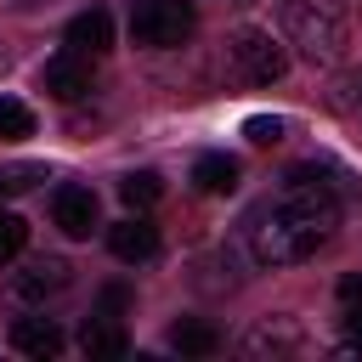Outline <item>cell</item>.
<instances>
[{
  "mask_svg": "<svg viewBox=\"0 0 362 362\" xmlns=\"http://www.w3.org/2000/svg\"><path fill=\"white\" fill-rule=\"evenodd\" d=\"M339 215H345V204H339V187L328 181V170L294 164L283 175V192L266 209H255L249 249L260 266H300L339 232Z\"/></svg>",
  "mask_w": 362,
  "mask_h": 362,
  "instance_id": "cell-1",
  "label": "cell"
},
{
  "mask_svg": "<svg viewBox=\"0 0 362 362\" xmlns=\"http://www.w3.org/2000/svg\"><path fill=\"white\" fill-rule=\"evenodd\" d=\"M283 34L305 62H334L345 45V23L322 6V0H283Z\"/></svg>",
  "mask_w": 362,
  "mask_h": 362,
  "instance_id": "cell-2",
  "label": "cell"
},
{
  "mask_svg": "<svg viewBox=\"0 0 362 362\" xmlns=\"http://www.w3.org/2000/svg\"><path fill=\"white\" fill-rule=\"evenodd\" d=\"M198 28V11L187 0H130V40L147 51H175Z\"/></svg>",
  "mask_w": 362,
  "mask_h": 362,
  "instance_id": "cell-3",
  "label": "cell"
},
{
  "mask_svg": "<svg viewBox=\"0 0 362 362\" xmlns=\"http://www.w3.org/2000/svg\"><path fill=\"white\" fill-rule=\"evenodd\" d=\"M226 62H232V79H243V85H277L288 74V57L266 28H238L226 45Z\"/></svg>",
  "mask_w": 362,
  "mask_h": 362,
  "instance_id": "cell-4",
  "label": "cell"
},
{
  "mask_svg": "<svg viewBox=\"0 0 362 362\" xmlns=\"http://www.w3.org/2000/svg\"><path fill=\"white\" fill-rule=\"evenodd\" d=\"M68 283H74V272H68L62 255H34V260H23V266L6 277V300L23 305V311H40L45 300L68 294Z\"/></svg>",
  "mask_w": 362,
  "mask_h": 362,
  "instance_id": "cell-5",
  "label": "cell"
},
{
  "mask_svg": "<svg viewBox=\"0 0 362 362\" xmlns=\"http://www.w3.org/2000/svg\"><path fill=\"white\" fill-rule=\"evenodd\" d=\"M305 351V328L294 317H260L249 334H243V356L266 362V356H300Z\"/></svg>",
  "mask_w": 362,
  "mask_h": 362,
  "instance_id": "cell-6",
  "label": "cell"
},
{
  "mask_svg": "<svg viewBox=\"0 0 362 362\" xmlns=\"http://www.w3.org/2000/svg\"><path fill=\"white\" fill-rule=\"evenodd\" d=\"M107 249H113V260L141 266V260H153V255H158V226L136 209V215H124L119 226H107Z\"/></svg>",
  "mask_w": 362,
  "mask_h": 362,
  "instance_id": "cell-7",
  "label": "cell"
},
{
  "mask_svg": "<svg viewBox=\"0 0 362 362\" xmlns=\"http://www.w3.org/2000/svg\"><path fill=\"white\" fill-rule=\"evenodd\" d=\"M51 221H57L68 238H90V226H96V192L62 181V187L51 192Z\"/></svg>",
  "mask_w": 362,
  "mask_h": 362,
  "instance_id": "cell-8",
  "label": "cell"
},
{
  "mask_svg": "<svg viewBox=\"0 0 362 362\" xmlns=\"http://www.w3.org/2000/svg\"><path fill=\"white\" fill-rule=\"evenodd\" d=\"M40 85H45L57 102H79V96L90 90V62H85L79 51H62V57H51V62L40 68Z\"/></svg>",
  "mask_w": 362,
  "mask_h": 362,
  "instance_id": "cell-9",
  "label": "cell"
},
{
  "mask_svg": "<svg viewBox=\"0 0 362 362\" xmlns=\"http://www.w3.org/2000/svg\"><path fill=\"white\" fill-rule=\"evenodd\" d=\"M11 351L34 356V362H51V356L62 351V328H57L51 317H17V322H11Z\"/></svg>",
  "mask_w": 362,
  "mask_h": 362,
  "instance_id": "cell-10",
  "label": "cell"
},
{
  "mask_svg": "<svg viewBox=\"0 0 362 362\" xmlns=\"http://www.w3.org/2000/svg\"><path fill=\"white\" fill-rule=\"evenodd\" d=\"M107 45H113V17H107L102 6L79 11V17L68 23V51H79V57H102Z\"/></svg>",
  "mask_w": 362,
  "mask_h": 362,
  "instance_id": "cell-11",
  "label": "cell"
},
{
  "mask_svg": "<svg viewBox=\"0 0 362 362\" xmlns=\"http://www.w3.org/2000/svg\"><path fill=\"white\" fill-rule=\"evenodd\" d=\"M238 158H226V153H204L198 164H192V187L204 192V198H226V192H238Z\"/></svg>",
  "mask_w": 362,
  "mask_h": 362,
  "instance_id": "cell-12",
  "label": "cell"
},
{
  "mask_svg": "<svg viewBox=\"0 0 362 362\" xmlns=\"http://www.w3.org/2000/svg\"><path fill=\"white\" fill-rule=\"evenodd\" d=\"M170 345H175L181 356H215V351H221V334H215L209 322H198V317H181V322L170 328Z\"/></svg>",
  "mask_w": 362,
  "mask_h": 362,
  "instance_id": "cell-13",
  "label": "cell"
},
{
  "mask_svg": "<svg viewBox=\"0 0 362 362\" xmlns=\"http://www.w3.org/2000/svg\"><path fill=\"white\" fill-rule=\"evenodd\" d=\"M79 351L85 356H124V328L113 317H90L79 328Z\"/></svg>",
  "mask_w": 362,
  "mask_h": 362,
  "instance_id": "cell-14",
  "label": "cell"
},
{
  "mask_svg": "<svg viewBox=\"0 0 362 362\" xmlns=\"http://www.w3.org/2000/svg\"><path fill=\"white\" fill-rule=\"evenodd\" d=\"M158 192H164V181H158L153 170H130V175L119 181V198H124L130 209H147V204H158Z\"/></svg>",
  "mask_w": 362,
  "mask_h": 362,
  "instance_id": "cell-15",
  "label": "cell"
},
{
  "mask_svg": "<svg viewBox=\"0 0 362 362\" xmlns=\"http://www.w3.org/2000/svg\"><path fill=\"white\" fill-rule=\"evenodd\" d=\"M23 136H34V113H28V102L0 96V141H23Z\"/></svg>",
  "mask_w": 362,
  "mask_h": 362,
  "instance_id": "cell-16",
  "label": "cell"
},
{
  "mask_svg": "<svg viewBox=\"0 0 362 362\" xmlns=\"http://www.w3.org/2000/svg\"><path fill=\"white\" fill-rule=\"evenodd\" d=\"M45 181V164H0V198H17Z\"/></svg>",
  "mask_w": 362,
  "mask_h": 362,
  "instance_id": "cell-17",
  "label": "cell"
},
{
  "mask_svg": "<svg viewBox=\"0 0 362 362\" xmlns=\"http://www.w3.org/2000/svg\"><path fill=\"white\" fill-rule=\"evenodd\" d=\"M328 102H334V113L362 119V74H339V79H334V90H328Z\"/></svg>",
  "mask_w": 362,
  "mask_h": 362,
  "instance_id": "cell-18",
  "label": "cell"
},
{
  "mask_svg": "<svg viewBox=\"0 0 362 362\" xmlns=\"http://www.w3.org/2000/svg\"><path fill=\"white\" fill-rule=\"evenodd\" d=\"M23 243H28V226H23V215L0 209V266H11V260L23 255Z\"/></svg>",
  "mask_w": 362,
  "mask_h": 362,
  "instance_id": "cell-19",
  "label": "cell"
},
{
  "mask_svg": "<svg viewBox=\"0 0 362 362\" xmlns=\"http://www.w3.org/2000/svg\"><path fill=\"white\" fill-rule=\"evenodd\" d=\"M339 317L362 334V277H345V283H339Z\"/></svg>",
  "mask_w": 362,
  "mask_h": 362,
  "instance_id": "cell-20",
  "label": "cell"
},
{
  "mask_svg": "<svg viewBox=\"0 0 362 362\" xmlns=\"http://www.w3.org/2000/svg\"><path fill=\"white\" fill-rule=\"evenodd\" d=\"M243 136H249L255 147H272V141H283V119H266V113H255V119L243 124Z\"/></svg>",
  "mask_w": 362,
  "mask_h": 362,
  "instance_id": "cell-21",
  "label": "cell"
},
{
  "mask_svg": "<svg viewBox=\"0 0 362 362\" xmlns=\"http://www.w3.org/2000/svg\"><path fill=\"white\" fill-rule=\"evenodd\" d=\"M124 300H130V294H124V283H107V288H102V300H96V305H102L96 317H119V311H124Z\"/></svg>",
  "mask_w": 362,
  "mask_h": 362,
  "instance_id": "cell-22",
  "label": "cell"
},
{
  "mask_svg": "<svg viewBox=\"0 0 362 362\" xmlns=\"http://www.w3.org/2000/svg\"><path fill=\"white\" fill-rule=\"evenodd\" d=\"M322 6H328L339 23H362V0H322Z\"/></svg>",
  "mask_w": 362,
  "mask_h": 362,
  "instance_id": "cell-23",
  "label": "cell"
},
{
  "mask_svg": "<svg viewBox=\"0 0 362 362\" xmlns=\"http://www.w3.org/2000/svg\"><path fill=\"white\" fill-rule=\"evenodd\" d=\"M17 6H40V0H17Z\"/></svg>",
  "mask_w": 362,
  "mask_h": 362,
  "instance_id": "cell-24",
  "label": "cell"
},
{
  "mask_svg": "<svg viewBox=\"0 0 362 362\" xmlns=\"http://www.w3.org/2000/svg\"><path fill=\"white\" fill-rule=\"evenodd\" d=\"M0 68H6V57H0Z\"/></svg>",
  "mask_w": 362,
  "mask_h": 362,
  "instance_id": "cell-25",
  "label": "cell"
}]
</instances>
